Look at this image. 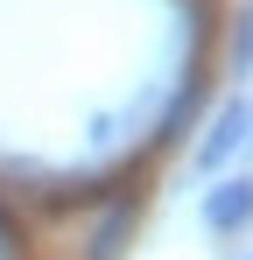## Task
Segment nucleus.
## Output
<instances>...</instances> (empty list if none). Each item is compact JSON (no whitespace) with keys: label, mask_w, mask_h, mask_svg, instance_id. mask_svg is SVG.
Wrapping results in <instances>:
<instances>
[{"label":"nucleus","mask_w":253,"mask_h":260,"mask_svg":"<svg viewBox=\"0 0 253 260\" xmlns=\"http://www.w3.org/2000/svg\"><path fill=\"white\" fill-rule=\"evenodd\" d=\"M197 218H204V232H218V239L246 232L253 225V169L246 176H218L204 190V204H197Z\"/></svg>","instance_id":"2"},{"label":"nucleus","mask_w":253,"mask_h":260,"mask_svg":"<svg viewBox=\"0 0 253 260\" xmlns=\"http://www.w3.org/2000/svg\"><path fill=\"white\" fill-rule=\"evenodd\" d=\"M232 71H253V7L232 21Z\"/></svg>","instance_id":"4"},{"label":"nucleus","mask_w":253,"mask_h":260,"mask_svg":"<svg viewBox=\"0 0 253 260\" xmlns=\"http://www.w3.org/2000/svg\"><path fill=\"white\" fill-rule=\"evenodd\" d=\"M246 141H253V120H246Z\"/></svg>","instance_id":"5"},{"label":"nucleus","mask_w":253,"mask_h":260,"mask_svg":"<svg viewBox=\"0 0 253 260\" xmlns=\"http://www.w3.org/2000/svg\"><path fill=\"white\" fill-rule=\"evenodd\" d=\"M134 218H141V204H134V197H120L113 211L91 225V239H84V260H120V253H126V239H134Z\"/></svg>","instance_id":"3"},{"label":"nucleus","mask_w":253,"mask_h":260,"mask_svg":"<svg viewBox=\"0 0 253 260\" xmlns=\"http://www.w3.org/2000/svg\"><path fill=\"white\" fill-rule=\"evenodd\" d=\"M246 120H253V99H246V91H232V99H225V106L211 113L204 141L190 148V162H197L204 176H218L225 162H232V155H239V148H246Z\"/></svg>","instance_id":"1"}]
</instances>
